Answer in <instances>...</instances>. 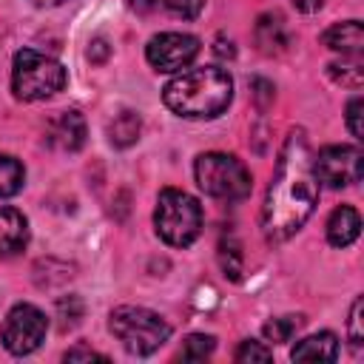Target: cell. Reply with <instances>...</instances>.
I'll return each mask as SVG.
<instances>
[{"label": "cell", "mask_w": 364, "mask_h": 364, "mask_svg": "<svg viewBox=\"0 0 364 364\" xmlns=\"http://www.w3.org/2000/svg\"><path fill=\"white\" fill-rule=\"evenodd\" d=\"M316 179L330 188H347L361 179V151L358 145H327L313 154Z\"/></svg>", "instance_id": "obj_8"}, {"label": "cell", "mask_w": 364, "mask_h": 364, "mask_svg": "<svg viewBox=\"0 0 364 364\" xmlns=\"http://www.w3.org/2000/svg\"><path fill=\"white\" fill-rule=\"evenodd\" d=\"M361 307H364V301L355 299L353 301V310H350V344L355 347V353L361 350V341H364V333H361Z\"/></svg>", "instance_id": "obj_25"}, {"label": "cell", "mask_w": 364, "mask_h": 364, "mask_svg": "<svg viewBox=\"0 0 364 364\" xmlns=\"http://www.w3.org/2000/svg\"><path fill=\"white\" fill-rule=\"evenodd\" d=\"M165 6L182 20H196L205 9V0H165Z\"/></svg>", "instance_id": "obj_23"}, {"label": "cell", "mask_w": 364, "mask_h": 364, "mask_svg": "<svg viewBox=\"0 0 364 364\" xmlns=\"http://www.w3.org/2000/svg\"><path fill=\"white\" fill-rule=\"evenodd\" d=\"M318 202V179L304 128H293L279 151L276 173L262 205V230L267 242H287L313 213Z\"/></svg>", "instance_id": "obj_1"}, {"label": "cell", "mask_w": 364, "mask_h": 364, "mask_svg": "<svg viewBox=\"0 0 364 364\" xmlns=\"http://www.w3.org/2000/svg\"><path fill=\"white\" fill-rule=\"evenodd\" d=\"M154 225L162 242L171 247H188L202 233V205L179 188H165L156 196Z\"/></svg>", "instance_id": "obj_3"}, {"label": "cell", "mask_w": 364, "mask_h": 364, "mask_svg": "<svg viewBox=\"0 0 364 364\" xmlns=\"http://www.w3.org/2000/svg\"><path fill=\"white\" fill-rule=\"evenodd\" d=\"M46 330H48V318L40 307L34 304H14L3 321V330H0V338H3V347L11 353V355H28L34 353L43 338H46Z\"/></svg>", "instance_id": "obj_7"}, {"label": "cell", "mask_w": 364, "mask_h": 364, "mask_svg": "<svg viewBox=\"0 0 364 364\" xmlns=\"http://www.w3.org/2000/svg\"><path fill=\"white\" fill-rule=\"evenodd\" d=\"M256 46H259L262 54H270V57L287 51V46H290V31H287V23H284L282 14L267 11V14H262V17L256 20Z\"/></svg>", "instance_id": "obj_12"}, {"label": "cell", "mask_w": 364, "mask_h": 364, "mask_svg": "<svg viewBox=\"0 0 364 364\" xmlns=\"http://www.w3.org/2000/svg\"><path fill=\"white\" fill-rule=\"evenodd\" d=\"M139 131H142V119L136 111H119L111 125H108V139L117 145V148H128L139 139Z\"/></svg>", "instance_id": "obj_16"}, {"label": "cell", "mask_w": 364, "mask_h": 364, "mask_svg": "<svg viewBox=\"0 0 364 364\" xmlns=\"http://www.w3.org/2000/svg\"><path fill=\"white\" fill-rule=\"evenodd\" d=\"M290 358L293 361H336L338 358V341L327 330L307 336L290 350Z\"/></svg>", "instance_id": "obj_15"}, {"label": "cell", "mask_w": 364, "mask_h": 364, "mask_svg": "<svg viewBox=\"0 0 364 364\" xmlns=\"http://www.w3.org/2000/svg\"><path fill=\"white\" fill-rule=\"evenodd\" d=\"M216 347V338L213 336H205V333H191L185 341H182V358L185 361H202L213 353Z\"/></svg>", "instance_id": "obj_20"}, {"label": "cell", "mask_w": 364, "mask_h": 364, "mask_svg": "<svg viewBox=\"0 0 364 364\" xmlns=\"http://www.w3.org/2000/svg\"><path fill=\"white\" fill-rule=\"evenodd\" d=\"M131 6H134L136 11H142V14H148V11L159 9V6H165V0H131Z\"/></svg>", "instance_id": "obj_30"}, {"label": "cell", "mask_w": 364, "mask_h": 364, "mask_svg": "<svg viewBox=\"0 0 364 364\" xmlns=\"http://www.w3.org/2000/svg\"><path fill=\"white\" fill-rule=\"evenodd\" d=\"M327 74H330L336 82L347 85V88H361V85H364V65H361L358 57H350V60H344V63H330V65H327Z\"/></svg>", "instance_id": "obj_18"}, {"label": "cell", "mask_w": 364, "mask_h": 364, "mask_svg": "<svg viewBox=\"0 0 364 364\" xmlns=\"http://www.w3.org/2000/svg\"><path fill=\"white\" fill-rule=\"evenodd\" d=\"M65 361H108V358L94 353V350H88V347H74V350L65 353Z\"/></svg>", "instance_id": "obj_27"}, {"label": "cell", "mask_w": 364, "mask_h": 364, "mask_svg": "<svg viewBox=\"0 0 364 364\" xmlns=\"http://www.w3.org/2000/svg\"><path fill=\"white\" fill-rule=\"evenodd\" d=\"M65 82H68V74L54 57H46V54H40L34 48H20L14 54L11 88H14L17 100L34 102V100L54 97L57 91L65 88Z\"/></svg>", "instance_id": "obj_5"}, {"label": "cell", "mask_w": 364, "mask_h": 364, "mask_svg": "<svg viewBox=\"0 0 364 364\" xmlns=\"http://www.w3.org/2000/svg\"><path fill=\"white\" fill-rule=\"evenodd\" d=\"M108 327L131 355H151L171 338V324L159 313L136 304L114 307L108 316Z\"/></svg>", "instance_id": "obj_4"}, {"label": "cell", "mask_w": 364, "mask_h": 364, "mask_svg": "<svg viewBox=\"0 0 364 364\" xmlns=\"http://www.w3.org/2000/svg\"><path fill=\"white\" fill-rule=\"evenodd\" d=\"M48 142L60 151H80L85 145V119L80 111H60L48 122Z\"/></svg>", "instance_id": "obj_10"}, {"label": "cell", "mask_w": 364, "mask_h": 364, "mask_svg": "<svg viewBox=\"0 0 364 364\" xmlns=\"http://www.w3.org/2000/svg\"><path fill=\"white\" fill-rule=\"evenodd\" d=\"M34 6H46V9H54V6H63V3H68V0H31Z\"/></svg>", "instance_id": "obj_31"}, {"label": "cell", "mask_w": 364, "mask_h": 364, "mask_svg": "<svg viewBox=\"0 0 364 364\" xmlns=\"http://www.w3.org/2000/svg\"><path fill=\"white\" fill-rule=\"evenodd\" d=\"M273 358V353L264 347V344H259V341H253V338H247V341H242L239 344V350H236V361H270Z\"/></svg>", "instance_id": "obj_22"}, {"label": "cell", "mask_w": 364, "mask_h": 364, "mask_svg": "<svg viewBox=\"0 0 364 364\" xmlns=\"http://www.w3.org/2000/svg\"><path fill=\"white\" fill-rule=\"evenodd\" d=\"M88 57H91V63H102V60L108 57V43H105L102 37H97V40H91V48H88Z\"/></svg>", "instance_id": "obj_28"}, {"label": "cell", "mask_w": 364, "mask_h": 364, "mask_svg": "<svg viewBox=\"0 0 364 364\" xmlns=\"http://www.w3.org/2000/svg\"><path fill=\"white\" fill-rule=\"evenodd\" d=\"M321 43H324L330 51H338V54H344V57H358L361 48H364V26H361V20L336 23V26H330V28L321 34Z\"/></svg>", "instance_id": "obj_13"}, {"label": "cell", "mask_w": 364, "mask_h": 364, "mask_svg": "<svg viewBox=\"0 0 364 364\" xmlns=\"http://www.w3.org/2000/svg\"><path fill=\"white\" fill-rule=\"evenodd\" d=\"M193 173H196V185L208 196L225 199V202L245 199L253 188V179H250V171L245 168V162L236 159L233 154H222V151L199 154Z\"/></svg>", "instance_id": "obj_6"}, {"label": "cell", "mask_w": 364, "mask_h": 364, "mask_svg": "<svg viewBox=\"0 0 364 364\" xmlns=\"http://www.w3.org/2000/svg\"><path fill=\"white\" fill-rule=\"evenodd\" d=\"M57 313L63 316V324H77L82 316V301L80 296H63L57 301Z\"/></svg>", "instance_id": "obj_24"}, {"label": "cell", "mask_w": 364, "mask_h": 364, "mask_svg": "<svg viewBox=\"0 0 364 364\" xmlns=\"http://www.w3.org/2000/svg\"><path fill=\"white\" fill-rule=\"evenodd\" d=\"M361 108H364L361 97H353L350 105H347V128H350V134L355 139H361V134H364V128H361Z\"/></svg>", "instance_id": "obj_26"}, {"label": "cell", "mask_w": 364, "mask_h": 364, "mask_svg": "<svg viewBox=\"0 0 364 364\" xmlns=\"http://www.w3.org/2000/svg\"><path fill=\"white\" fill-rule=\"evenodd\" d=\"M26 182V168L20 159L0 154V196H14Z\"/></svg>", "instance_id": "obj_17"}, {"label": "cell", "mask_w": 364, "mask_h": 364, "mask_svg": "<svg viewBox=\"0 0 364 364\" xmlns=\"http://www.w3.org/2000/svg\"><path fill=\"white\" fill-rule=\"evenodd\" d=\"M219 262H222L225 276L239 279V273H242V253H239V245L233 239L230 242L222 239V245H219Z\"/></svg>", "instance_id": "obj_21"}, {"label": "cell", "mask_w": 364, "mask_h": 364, "mask_svg": "<svg viewBox=\"0 0 364 364\" xmlns=\"http://www.w3.org/2000/svg\"><path fill=\"white\" fill-rule=\"evenodd\" d=\"M28 245V219L17 208H0V259L17 256Z\"/></svg>", "instance_id": "obj_11"}, {"label": "cell", "mask_w": 364, "mask_h": 364, "mask_svg": "<svg viewBox=\"0 0 364 364\" xmlns=\"http://www.w3.org/2000/svg\"><path fill=\"white\" fill-rule=\"evenodd\" d=\"M165 105L185 119H213L233 100V80L219 65L188 68L162 88Z\"/></svg>", "instance_id": "obj_2"}, {"label": "cell", "mask_w": 364, "mask_h": 364, "mask_svg": "<svg viewBox=\"0 0 364 364\" xmlns=\"http://www.w3.org/2000/svg\"><path fill=\"white\" fill-rule=\"evenodd\" d=\"M301 324H304L301 316H282V318H273V321L264 324V338L273 341V344H284V341H290V338L301 330Z\"/></svg>", "instance_id": "obj_19"}, {"label": "cell", "mask_w": 364, "mask_h": 364, "mask_svg": "<svg viewBox=\"0 0 364 364\" xmlns=\"http://www.w3.org/2000/svg\"><path fill=\"white\" fill-rule=\"evenodd\" d=\"M361 233V216L353 205H338L327 219V242L333 247H350Z\"/></svg>", "instance_id": "obj_14"}, {"label": "cell", "mask_w": 364, "mask_h": 364, "mask_svg": "<svg viewBox=\"0 0 364 364\" xmlns=\"http://www.w3.org/2000/svg\"><path fill=\"white\" fill-rule=\"evenodd\" d=\"M290 3H293L296 11H301V14H313V11H318L327 0H290Z\"/></svg>", "instance_id": "obj_29"}, {"label": "cell", "mask_w": 364, "mask_h": 364, "mask_svg": "<svg viewBox=\"0 0 364 364\" xmlns=\"http://www.w3.org/2000/svg\"><path fill=\"white\" fill-rule=\"evenodd\" d=\"M199 54V37L182 31L154 34L145 46V57L156 71H182Z\"/></svg>", "instance_id": "obj_9"}]
</instances>
